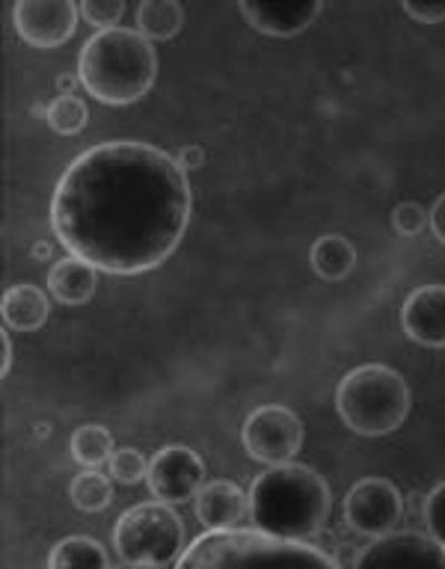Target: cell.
Instances as JSON below:
<instances>
[{"label":"cell","mask_w":445,"mask_h":569,"mask_svg":"<svg viewBox=\"0 0 445 569\" xmlns=\"http://www.w3.org/2000/svg\"><path fill=\"white\" fill-rule=\"evenodd\" d=\"M190 211V181L172 154L107 140L66 167L51 196V229L69 256L101 273L140 276L176 252Z\"/></svg>","instance_id":"1"},{"label":"cell","mask_w":445,"mask_h":569,"mask_svg":"<svg viewBox=\"0 0 445 569\" xmlns=\"http://www.w3.org/2000/svg\"><path fill=\"white\" fill-rule=\"evenodd\" d=\"M333 489L303 462H276L249 487V522L285 540H309L327 525Z\"/></svg>","instance_id":"2"},{"label":"cell","mask_w":445,"mask_h":569,"mask_svg":"<svg viewBox=\"0 0 445 569\" xmlns=\"http://www.w3.org/2000/svg\"><path fill=\"white\" fill-rule=\"evenodd\" d=\"M78 74L83 89L101 104H134L155 87L158 51L128 27L98 30L80 48Z\"/></svg>","instance_id":"3"},{"label":"cell","mask_w":445,"mask_h":569,"mask_svg":"<svg viewBox=\"0 0 445 569\" xmlns=\"http://www.w3.org/2000/svg\"><path fill=\"white\" fill-rule=\"evenodd\" d=\"M181 567H249V563H309L336 567V558L306 540H285L261 528H208L181 551Z\"/></svg>","instance_id":"4"},{"label":"cell","mask_w":445,"mask_h":569,"mask_svg":"<svg viewBox=\"0 0 445 569\" xmlns=\"http://www.w3.org/2000/svg\"><path fill=\"white\" fill-rule=\"evenodd\" d=\"M336 409L354 433L389 436L407 421L409 386L389 365H359L338 382Z\"/></svg>","instance_id":"5"},{"label":"cell","mask_w":445,"mask_h":569,"mask_svg":"<svg viewBox=\"0 0 445 569\" xmlns=\"http://www.w3.org/2000/svg\"><path fill=\"white\" fill-rule=\"evenodd\" d=\"M113 549L128 567H169L187 549L185 522L167 501H142L119 516Z\"/></svg>","instance_id":"6"},{"label":"cell","mask_w":445,"mask_h":569,"mask_svg":"<svg viewBox=\"0 0 445 569\" xmlns=\"http://www.w3.org/2000/svg\"><path fill=\"white\" fill-rule=\"evenodd\" d=\"M240 442L256 462H288L303 448V421L294 409L267 403L249 412L240 427Z\"/></svg>","instance_id":"7"},{"label":"cell","mask_w":445,"mask_h":569,"mask_svg":"<svg viewBox=\"0 0 445 569\" xmlns=\"http://www.w3.org/2000/svg\"><path fill=\"white\" fill-rule=\"evenodd\" d=\"M404 519V496L386 478L356 480L345 496V522L363 537L395 531Z\"/></svg>","instance_id":"8"},{"label":"cell","mask_w":445,"mask_h":569,"mask_svg":"<svg viewBox=\"0 0 445 569\" xmlns=\"http://www.w3.org/2000/svg\"><path fill=\"white\" fill-rule=\"evenodd\" d=\"M80 7L71 0H18L12 7V27L30 48H60L78 30Z\"/></svg>","instance_id":"9"},{"label":"cell","mask_w":445,"mask_h":569,"mask_svg":"<svg viewBox=\"0 0 445 569\" xmlns=\"http://www.w3.org/2000/svg\"><path fill=\"white\" fill-rule=\"evenodd\" d=\"M149 492L167 505L194 501L196 492L205 487L202 457L187 445H164L149 462L146 475Z\"/></svg>","instance_id":"10"},{"label":"cell","mask_w":445,"mask_h":569,"mask_svg":"<svg viewBox=\"0 0 445 569\" xmlns=\"http://www.w3.org/2000/svg\"><path fill=\"white\" fill-rule=\"evenodd\" d=\"M354 567H445V546L434 533L386 531L372 537Z\"/></svg>","instance_id":"11"},{"label":"cell","mask_w":445,"mask_h":569,"mask_svg":"<svg viewBox=\"0 0 445 569\" xmlns=\"http://www.w3.org/2000/svg\"><path fill=\"white\" fill-rule=\"evenodd\" d=\"M400 329L422 347H445V284H422L400 306Z\"/></svg>","instance_id":"12"},{"label":"cell","mask_w":445,"mask_h":569,"mask_svg":"<svg viewBox=\"0 0 445 569\" xmlns=\"http://www.w3.org/2000/svg\"><path fill=\"white\" fill-rule=\"evenodd\" d=\"M240 16L253 30L274 39H291L315 24V18L324 12L320 0L312 3H267V0H240Z\"/></svg>","instance_id":"13"},{"label":"cell","mask_w":445,"mask_h":569,"mask_svg":"<svg viewBox=\"0 0 445 569\" xmlns=\"http://www.w3.org/2000/svg\"><path fill=\"white\" fill-rule=\"evenodd\" d=\"M194 510L202 528H238L249 519V496L231 480H205L194 498Z\"/></svg>","instance_id":"14"},{"label":"cell","mask_w":445,"mask_h":569,"mask_svg":"<svg viewBox=\"0 0 445 569\" xmlns=\"http://www.w3.org/2000/svg\"><path fill=\"white\" fill-rule=\"evenodd\" d=\"M0 309H3V323H7L9 329L36 332V329L44 327L48 311H51V302H48V293H44L39 284L18 282L3 291Z\"/></svg>","instance_id":"15"},{"label":"cell","mask_w":445,"mask_h":569,"mask_svg":"<svg viewBox=\"0 0 445 569\" xmlns=\"http://www.w3.org/2000/svg\"><path fill=\"white\" fill-rule=\"evenodd\" d=\"M98 284V270L80 258L69 256L57 261L48 273V291L53 300H60L62 306H83L92 300Z\"/></svg>","instance_id":"16"},{"label":"cell","mask_w":445,"mask_h":569,"mask_svg":"<svg viewBox=\"0 0 445 569\" xmlns=\"http://www.w3.org/2000/svg\"><path fill=\"white\" fill-rule=\"evenodd\" d=\"M187 16L185 7L176 0H142L137 12H134V24L137 33L149 42H169L181 33Z\"/></svg>","instance_id":"17"},{"label":"cell","mask_w":445,"mask_h":569,"mask_svg":"<svg viewBox=\"0 0 445 569\" xmlns=\"http://www.w3.org/2000/svg\"><path fill=\"white\" fill-rule=\"evenodd\" d=\"M309 261L318 279H324V282H342V279L354 273L356 247L345 234H320L312 243Z\"/></svg>","instance_id":"18"},{"label":"cell","mask_w":445,"mask_h":569,"mask_svg":"<svg viewBox=\"0 0 445 569\" xmlns=\"http://www.w3.org/2000/svg\"><path fill=\"white\" fill-rule=\"evenodd\" d=\"M71 457L75 462H80L83 469H98L105 466L113 457V433L107 430L105 425H80L75 433H71Z\"/></svg>","instance_id":"19"},{"label":"cell","mask_w":445,"mask_h":569,"mask_svg":"<svg viewBox=\"0 0 445 569\" xmlns=\"http://www.w3.org/2000/svg\"><path fill=\"white\" fill-rule=\"evenodd\" d=\"M48 567L66 569V567H110V555L105 546L92 537H66L51 549L48 555Z\"/></svg>","instance_id":"20"},{"label":"cell","mask_w":445,"mask_h":569,"mask_svg":"<svg viewBox=\"0 0 445 569\" xmlns=\"http://www.w3.org/2000/svg\"><path fill=\"white\" fill-rule=\"evenodd\" d=\"M69 498L80 513H101L113 501V483L98 469H83L71 480Z\"/></svg>","instance_id":"21"},{"label":"cell","mask_w":445,"mask_h":569,"mask_svg":"<svg viewBox=\"0 0 445 569\" xmlns=\"http://www.w3.org/2000/svg\"><path fill=\"white\" fill-rule=\"evenodd\" d=\"M89 110L78 96H57L44 107V122L60 137H78L87 128Z\"/></svg>","instance_id":"22"},{"label":"cell","mask_w":445,"mask_h":569,"mask_svg":"<svg viewBox=\"0 0 445 569\" xmlns=\"http://www.w3.org/2000/svg\"><path fill=\"white\" fill-rule=\"evenodd\" d=\"M107 466H110L113 480H119L125 487H134V483H140L149 475V462H146L142 451H137V448H119V451H113Z\"/></svg>","instance_id":"23"},{"label":"cell","mask_w":445,"mask_h":569,"mask_svg":"<svg viewBox=\"0 0 445 569\" xmlns=\"http://www.w3.org/2000/svg\"><path fill=\"white\" fill-rule=\"evenodd\" d=\"M80 16L87 18L89 24H96L98 30H113L122 21L125 3L122 0H83Z\"/></svg>","instance_id":"24"},{"label":"cell","mask_w":445,"mask_h":569,"mask_svg":"<svg viewBox=\"0 0 445 569\" xmlns=\"http://www.w3.org/2000/svg\"><path fill=\"white\" fill-rule=\"evenodd\" d=\"M392 229L398 231L400 238H416L427 229V211L418 202H400L392 211Z\"/></svg>","instance_id":"25"},{"label":"cell","mask_w":445,"mask_h":569,"mask_svg":"<svg viewBox=\"0 0 445 569\" xmlns=\"http://www.w3.org/2000/svg\"><path fill=\"white\" fill-rule=\"evenodd\" d=\"M422 516H425L427 533H434L436 540L445 546V480L436 483L425 496V510H422Z\"/></svg>","instance_id":"26"},{"label":"cell","mask_w":445,"mask_h":569,"mask_svg":"<svg viewBox=\"0 0 445 569\" xmlns=\"http://www.w3.org/2000/svg\"><path fill=\"white\" fill-rule=\"evenodd\" d=\"M400 9H404L413 21H418V24H443L445 21V0H439V3H418V0H407Z\"/></svg>","instance_id":"27"},{"label":"cell","mask_w":445,"mask_h":569,"mask_svg":"<svg viewBox=\"0 0 445 569\" xmlns=\"http://www.w3.org/2000/svg\"><path fill=\"white\" fill-rule=\"evenodd\" d=\"M427 229L434 231V238L439 243H445V193L436 196V202L431 204V211H427Z\"/></svg>","instance_id":"28"},{"label":"cell","mask_w":445,"mask_h":569,"mask_svg":"<svg viewBox=\"0 0 445 569\" xmlns=\"http://www.w3.org/2000/svg\"><path fill=\"white\" fill-rule=\"evenodd\" d=\"M178 163H181V167H185V172H190V169H199L205 163V149L202 146H185V149H181V154H178Z\"/></svg>","instance_id":"29"},{"label":"cell","mask_w":445,"mask_h":569,"mask_svg":"<svg viewBox=\"0 0 445 569\" xmlns=\"http://www.w3.org/2000/svg\"><path fill=\"white\" fill-rule=\"evenodd\" d=\"M78 87H83V83H80L78 71H75V74H69V71H66V74H60V78H57V89H60V96H75V89Z\"/></svg>","instance_id":"30"},{"label":"cell","mask_w":445,"mask_h":569,"mask_svg":"<svg viewBox=\"0 0 445 569\" xmlns=\"http://www.w3.org/2000/svg\"><path fill=\"white\" fill-rule=\"evenodd\" d=\"M0 347H3V365H0V373L7 377L9 368H12V341H9L7 332H3V338H0Z\"/></svg>","instance_id":"31"},{"label":"cell","mask_w":445,"mask_h":569,"mask_svg":"<svg viewBox=\"0 0 445 569\" xmlns=\"http://www.w3.org/2000/svg\"><path fill=\"white\" fill-rule=\"evenodd\" d=\"M48 256H51V247H48V243H36L33 258H48Z\"/></svg>","instance_id":"32"}]
</instances>
